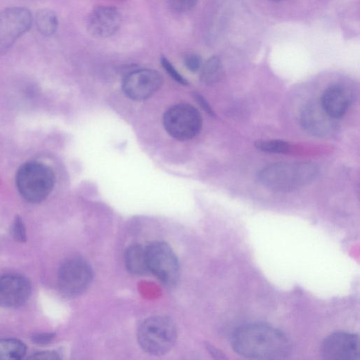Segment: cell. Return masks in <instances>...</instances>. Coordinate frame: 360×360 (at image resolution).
Listing matches in <instances>:
<instances>
[{"label": "cell", "instance_id": "3", "mask_svg": "<svg viewBox=\"0 0 360 360\" xmlns=\"http://www.w3.org/2000/svg\"><path fill=\"white\" fill-rule=\"evenodd\" d=\"M15 184L23 199L31 203H39L52 191L55 175L53 170L42 162H27L18 168Z\"/></svg>", "mask_w": 360, "mask_h": 360}, {"label": "cell", "instance_id": "27", "mask_svg": "<svg viewBox=\"0 0 360 360\" xmlns=\"http://www.w3.org/2000/svg\"><path fill=\"white\" fill-rule=\"evenodd\" d=\"M271 1H283V0H271Z\"/></svg>", "mask_w": 360, "mask_h": 360}, {"label": "cell", "instance_id": "7", "mask_svg": "<svg viewBox=\"0 0 360 360\" xmlns=\"http://www.w3.org/2000/svg\"><path fill=\"white\" fill-rule=\"evenodd\" d=\"M145 249L148 271L165 285H174L179 276V266L171 248L165 243L156 241Z\"/></svg>", "mask_w": 360, "mask_h": 360}, {"label": "cell", "instance_id": "10", "mask_svg": "<svg viewBox=\"0 0 360 360\" xmlns=\"http://www.w3.org/2000/svg\"><path fill=\"white\" fill-rule=\"evenodd\" d=\"M162 77L156 70L139 69L129 72L122 82L125 95L134 101H143L158 91L162 84Z\"/></svg>", "mask_w": 360, "mask_h": 360}, {"label": "cell", "instance_id": "11", "mask_svg": "<svg viewBox=\"0 0 360 360\" xmlns=\"http://www.w3.org/2000/svg\"><path fill=\"white\" fill-rule=\"evenodd\" d=\"M32 292L30 281L19 274H6L0 276V307L15 308L21 306L29 299Z\"/></svg>", "mask_w": 360, "mask_h": 360}, {"label": "cell", "instance_id": "2", "mask_svg": "<svg viewBox=\"0 0 360 360\" xmlns=\"http://www.w3.org/2000/svg\"><path fill=\"white\" fill-rule=\"evenodd\" d=\"M319 173L312 162H276L259 171L258 182L269 190L288 192L309 184Z\"/></svg>", "mask_w": 360, "mask_h": 360}, {"label": "cell", "instance_id": "5", "mask_svg": "<svg viewBox=\"0 0 360 360\" xmlns=\"http://www.w3.org/2000/svg\"><path fill=\"white\" fill-rule=\"evenodd\" d=\"M163 125L171 136L179 141H186L200 133L202 119L200 112L193 105L179 103L165 112Z\"/></svg>", "mask_w": 360, "mask_h": 360}, {"label": "cell", "instance_id": "20", "mask_svg": "<svg viewBox=\"0 0 360 360\" xmlns=\"http://www.w3.org/2000/svg\"><path fill=\"white\" fill-rule=\"evenodd\" d=\"M11 235L16 241L20 243L27 240L25 224L20 216H16L12 224Z\"/></svg>", "mask_w": 360, "mask_h": 360}, {"label": "cell", "instance_id": "16", "mask_svg": "<svg viewBox=\"0 0 360 360\" xmlns=\"http://www.w3.org/2000/svg\"><path fill=\"white\" fill-rule=\"evenodd\" d=\"M37 31L45 37L53 35L58 27L57 14L51 9L44 8L38 10L33 16Z\"/></svg>", "mask_w": 360, "mask_h": 360}, {"label": "cell", "instance_id": "24", "mask_svg": "<svg viewBox=\"0 0 360 360\" xmlns=\"http://www.w3.org/2000/svg\"><path fill=\"white\" fill-rule=\"evenodd\" d=\"M55 333H37L33 335L32 341L39 345H45L51 342L55 338Z\"/></svg>", "mask_w": 360, "mask_h": 360}, {"label": "cell", "instance_id": "12", "mask_svg": "<svg viewBox=\"0 0 360 360\" xmlns=\"http://www.w3.org/2000/svg\"><path fill=\"white\" fill-rule=\"evenodd\" d=\"M121 21V14L116 8L99 6L90 13L87 20V29L96 38H108L117 32Z\"/></svg>", "mask_w": 360, "mask_h": 360}, {"label": "cell", "instance_id": "9", "mask_svg": "<svg viewBox=\"0 0 360 360\" xmlns=\"http://www.w3.org/2000/svg\"><path fill=\"white\" fill-rule=\"evenodd\" d=\"M321 355L327 360H359V337L345 331L333 333L323 341Z\"/></svg>", "mask_w": 360, "mask_h": 360}, {"label": "cell", "instance_id": "6", "mask_svg": "<svg viewBox=\"0 0 360 360\" xmlns=\"http://www.w3.org/2000/svg\"><path fill=\"white\" fill-rule=\"evenodd\" d=\"M33 15L22 6H12L0 10V56L5 54L15 41L30 30Z\"/></svg>", "mask_w": 360, "mask_h": 360}, {"label": "cell", "instance_id": "4", "mask_svg": "<svg viewBox=\"0 0 360 360\" xmlns=\"http://www.w3.org/2000/svg\"><path fill=\"white\" fill-rule=\"evenodd\" d=\"M137 338L145 352L161 355L167 353L175 343L176 328L174 322L166 316H151L139 326Z\"/></svg>", "mask_w": 360, "mask_h": 360}, {"label": "cell", "instance_id": "15", "mask_svg": "<svg viewBox=\"0 0 360 360\" xmlns=\"http://www.w3.org/2000/svg\"><path fill=\"white\" fill-rule=\"evenodd\" d=\"M125 264L128 271L136 275L146 274L148 269L146 249L140 245H131L125 252Z\"/></svg>", "mask_w": 360, "mask_h": 360}, {"label": "cell", "instance_id": "25", "mask_svg": "<svg viewBox=\"0 0 360 360\" xmlns=\"http://www.w3.org/2000/svg\"><path fill=\"white\" fill-rule=\"evenodd\" d=\"M30 359H39V360H56L60 359V356L58 353L53 351H45L39 352L33 354L29 357Z\"/></svg>", "mask_w": 360, "mask_h": 360}, {"label": "cell", "instance_id": "13", "mask_svg": "<svg viewBox=\"0 0 360 360\" xmlns=\"http://www.w3.org/2000/svg\"><path fill=\"white\" fill-rule=\"evenodd\" d=\"M331 118L317 103L307 105L301 112L300 122L303 128L310 134L319 137L331 135L336 127Z\"/></svg>", "mask_w": 360, "mask_h": 360}, {"label": "cell", "instance_id": "8", "mask_svg": "<svg viewBox=\"0 0 360 360\" xmlns=\"http://www.w3.org/2000/svg\"><path fill=\"white\" fill-rule=\"evenodd\" d=\"M92 279V270L89 264L82 258L71 257L60 265L58 283L62 293L75 297L82 293Z\"/></svg>", "mask_w": 360, "mask_h": 360}, {"label": "cell", "instance_id": "18", "mask_svg": "<svg viewBox=\"0 0 360 360\" xmlns=\"http://www.w3.org/2000/svg\"><path fill=\"white\" fill-rule=\"evenodd\" d=\"M223 75V66L220 59L217 56H212L202 65L200 78L202 83L212 85L218 82Z\"/></svg>", "mask_w": 360, "mask_h": 360}, {"label": "cell", "instance_id": "21", "mask_svg": "<svg viewBox=\"0 0 360 360\" xmlns=\"http://www.w3.org/2000/svg\"><path fill=\"white\" fill-rule=\"evenodd\" d=\"M160 63L165 70L173 79L183 85L188 84L186 79L176 70L166 57L162 56Z\"/></svg>", "mask_w": 360, "mask_h": 360}, {"label": "cell", "instance_id": "23", "mask_svg": "<svg viewBox=\"0 0 360 360\" xmlns=\"http://www.w3.org/2000/svg\"><path fill=\"white\" fill-rule=\"evenodd\" d=\"M186 68L191 72H196L202 66L201 58L197 54H188L184 59Z\"/></svg>", "mask_w": 360, "mask_h": 360}, {"label": "cell", "instance_id": "17", "mask_svg": "<svg viewBox=\"0 0 360 360\" xmlns=\"http://www.w3.org/2000/svg\"><path fill=\"white\" fill-rule=\"evenodd\" d=\"M26 346L15 338L0 339V360H20L26 353Z\"/></svg>", "mask_w": 360, "mask_h": 360}, {"label": "cell", "instance_id": "22", "mask_svg": "<svg viewBox=\"0 0 360 360\" xmlns=\"http://www.w3.org/2000/svg\"><path fill=\"white\" fill-rule=\"evenodd\" d=\"M198 0H167L169 6L177 12H186L191 10Z\"/></svg>", "mask_w": 360, "mask_h": 360}, {"label": "cell", "instance_id": "19", "mask_svg": "<svg viewBox=\"0 0 360 360\" xmlns=\"http://www.w3.org/2000/svg\"><path fill=\"white\" fill-rule=\"evenodd\" d=\"M254 145L259 150L271 153L284 154L290 150V143L283 140H257Z\"/></svg>", "mask_w": 360, "mask_h": 360}, {"label": "cell", "instance_id": "26", "mask_svg": "<svg viewBox=\"0 0 360 360\" xmlns=\"http://www.w3.org/2000/svg\"><path fill=\"white\" fill-rule=\"evenodd\" d=\"M195 98L201 107L210 115L214 116V113L207 101L200 95L196 94Z\"/></svg>", "mask_w": 360, "mask_h": 360}, {"label": "cell", "instance_id": "14", "mask_svg": "<svg viewBox=\"0 0 360 360\" xmlns=\"http://www.w3.org/2000/svg\"><path fill=\"white\" fill-rule=\"evenodd\" d=\"M349 105L348 94L339 85H332L327 88L321 100V105L324 111L335 120L345 115Z\"/></svg>", "mask_w": 360, "mask_h": 360}, {"label": "cell", "instance_id": "1", "mask_svg": "<svg viewBox=\"0 0 360 360\" xmlns=\"http://www.w3.org/2000/svg\"><path fill=\"white\" fill-rule=\"evenodd\" d=\"M231 342L233 350L247 359H284L291 351L290 342L285 334L264 323L241 326L234 332Z\"/></svg>", "mask_w": 360, "mask_h": 360}]
</instances>
